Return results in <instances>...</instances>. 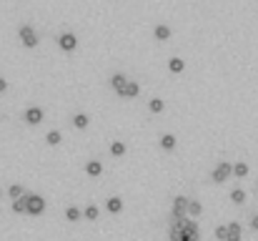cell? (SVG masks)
<instances>
[{
	"label": "cell",
	"mask_w": 258,
	"mask_h": 241,
	"mask_svg": "<svg viewBox=\"0 0 258 241\" xmlns=\"http://www.w3.org/2000/svg\"><path fill=\"white\" fill-rule=\"evenodd\" d=\"M168 236H170V241H200V231H198V223L193 218L170 221Z\"/></svg>",
	"instance_id": "cell-1"
},
{
	"label": "cell",
	"mask_w": 258,
	"mask_h": 241,
	"mask_svg": "<svg viewBox=\"0 0 258 241\" xmlns=\"http://www.w3.org/2000/svg\"><path fill=\"white\" fill-rule=\"evenodd\" d=\"M188 203H190V198H186V196H176V198H173V208H170V221L188 218Z\"/></svg>",
	"instance_id": "cell-2"
},
{
	"label": "cell",
	"mask_w": 258,
	"mask_h": 241,
	"mask_svg": "<svg viewBox=\"0 0 258 241\" xmlns=\"http://www.w3.org/2000/svg\"><path fill=\"white\" fill-rule=\"evenodd\" d=\"M230 176H233V166H230L228 161H220V163L213 168V183H226Z\"/></svg>",
	"instance_id": "cell-3"
},
{
	"label": "cell",
	"mask_w": 258,
	"mask_h": 241,
	"mask_svg": "<svg viewBox=\"0 0 258 241\" xmlns=\"http://www.w3.org/2000/svg\"><path fill=\"white\" fill-rule=\"evenodd\" d=\"M26 198H28V213H30V216H40V213L46 211V198H43V196L28 193Z\"/></svg>",
	"instance_id": "cell-4"
},
{
	"label": "cell",
	"mask_w": 258,
	"mask_h": 241,
	"mask_svg": "<svg viewBox=\"0 0 258 241\" xmlns=\"http://www.w3.org/2000/svg\"><path fill=\"white\" fill-rule=\"evenodd\" d=\"M20 43L26 46V48H36L38 46V36H36V31H33V26H20Z\"/></svg>",
	"instance_id": "cell-5"
},
{
	"label": "cell",
	"mask_w": 258,
	"mask_h": 241,
	"mask_svg": "<svg viewBox=\"0 0 258 241\" xmlns=\"http://www.w3.org/2000/svg\"><path fill=\"white\" fill-rule=\"evenodd\" d=\"M58 46H60L66 53H70V51L78 48V38H76L73 33H60V36H58Z\"/></svg>",
	"instance_id": "cell-6"
},
{
	"label": "cell",
	"mask_w": 258,
	"mask_h": 241,
	"mask_svg": "<svg viewBox=\"0 0 258 241\" xmlns=\"http://www.w3.org/2000/svg\"><path fill=\"white\" fill-rule=\"evenodd\" d=\"M40 121H43V108L33 106V108H28V111H26V123H30V126H38Z\"/></svg>",
	"instance_id": "cell-7"
},
{
	"label": "cell",
	"mask_w": 258,
	"mask_h": 241,
	"mask_svg": "<svg viewBox=\"0 0 258 241\" xmlns=\"http://www.w3.org/2000/svg\"><path fill=\"white\" fill-rule=\"evenodd\" d=\"M138 93H140V86H138L136 81H128V83H126V88H123L118 96H120V98H136Z\"/></svg>",
	"instance_id": "cell-8"
},
{
	"label": "cell",
	"mask_w": 258,
	"mask_h": 241,
	"mask_svg": "<svg viewBox=\"0 0 258 241\" xmlns=\"http://www.w3.org/2000/svg\"><path fill=\"white\" fill-rule=\"evenodd\" d=\"M240 236H243V228H240V223L230 221V223H228V238H226V241H240Z\"/></svg>",
	"instance_id": "cell-9"
},
{
	"label": "cell",
	"mask_w": 258,
	"mask_h": 241,
	"mask_svg": "<svg viewBox=\"0 0 258 241\" xmlns=\"http://www.w3.org/2000/svg\"><path fill=\"white\" fill-rule=\"evenodd\" d=\"M126 83H128V78H126L123 73H116V76L110 78V86H113V91H116V93H120V91L126 88Z\"/></svg>",
	"instance_id": "cell-10"
},
{
	"label": "cell",
	"mask_w": 258,
	"mask_h": 241,
	"mask_svg": "<svg viewBox=\"0 0 258 241\" xmlns=\"http://www.w3.org/2000/svg\"><path fill=\"white\" fill-rule=\"evenodd\" d=\"M86 173H88V176H100V173H103L100 161H88V163H86Z\"/></svg>",
	"instance_id": "cell-11"
},
{
	"label": "cell",
	"mask_w": 258,
	"mask_h": 241,
	"mask_svg": "<svg viewBox=\"0 0 258 241\" xmlns=\"http://www.w3.org/2000/svg\"><path fill=\"white\" fill-rule=\"evenodd\" d=\"M106 208H108L110 213H120V211H123V201H120L118 196H113V198H108V203H106Z\"/></svg>",
	"instance_id": "cell-12"
},
{
	"label": "cell",
	"mask_w": 258,
	"mask_h": 241,
	"mask_svg": "<svg viewBox=\"0 0 258 241\" xmlns=\"http://www.w3.org/2000/svg\"><path fill=\"white\" fill-rule=\"evenodd\" d=\"M153 36H156V41H168L170 38V28L168 26H156Z\"/></svg>",
	"instance_id": "cell-13"
},
{
	"label": "cell",
	"mask_w": 258,
	"mask_h": 241,
	"mask_svg": "<svg viewBox=\"0 0 258 241\" xmlns=\"http://www.w3.org/2000/svg\"><path fill=\"white\" fill-rule=\"evenodd\" d=\"M26 196H28V193H26ZM26 196L13 201V211H16V213H28V198H26Z\"/></svg>",
	"instance_id": "cell-14"
},
{
	"label": "cell",
	"mask_w": 258,
	"mask_h": 241,
	"mask_svg": "<svg viewBox=\"0 0 258 241\" xmlns=\"http://www.w3.org/2000/svg\"><path fill=\"white\" fill-rule=\"evenodd\" d=\"M183 68H186V63H183L180 58H170V61H168V71H170V73H183Z\"/></svg>",
	"instance_id": "cell-15"
},
{
	"label": "cell",
	"mask_w": 258,
	"mask_h": 241,
	"mask_svg": "<svg viewBox=\"0 0 258 241\" xmlns=\"http://www.w3.org/2000/svg\"><path fill=\"white\" fill-rule=\"evenodd\" d=\"M160 148H166V151H173V148H176V136L166 133V136L160 138Z\"/></svg>",
	"instance_id": "cell-16"
},
{
	"label": "cell",
	"mask_w": 258,
	"mask_h": 241,
	"mask_svg": "<svg viewBox=\"0 0 258 241\" xmlns=\"http://www.w3.org/2000/svg\"><path fill=\"white\" fill-rule=\"evenodd\" d=\"M88 123H90V121H88L86 113H78V116L73 118V126H76V128H88Z\"/></svg>",
	"instance_id": "cell-17"
},
{
	"label": "cell",
	"mask_w": 258,
	"mask_h": 241,
	"mask_svg": "<svg viewBox=\"0 0 258 241\" xmlns=\"http://www.w3.org/2000/svg\"><path fill=\"white\" fill-rule=\"evenodd\" d=\"M248 173V163H243V161H238L236 166H233V176H238V178H243Z\"/></svg>",
	"instance_id": "cell-18"
},
{
	"label": "cell",
	"mask_w": 258,
	"mask_h": 241,
	"mask_svg": "<svg viewBox=\"0 0 258 241\" xmlns=\"http://www.w3.org/2000/svg\"><path fill=\"white\" fill-rule=\"evenodd\" d=\"M230 201H233V203H243V201H246V191H243V188H233V191H230Z\"/></svg>",
	"instance_id": "cell-19"
},
{
	"label": "cell",
	"mask_w": 258,
	"mask_h": 241,
	"mask_svg": "<svg viewBox=\"0 0 258 241\" xmlns=\"http://www.w3.org/2000/svg\"><path fill=\"white\" fill-rule=\"evenodd\" d=\"M80 216H83V211H80V208H76V206L66 208V218H68V221H78Z\"/></svg>",
	"instance_id": "cell-20"
},
{
	"label": "cell",
	"mask_w": 258,
	"mask_h": 241,
	"mask_svg": "<svg viewBox=\"0 0 258 241\" xmlns=\"http://www.w3.org/2000/svg\"><path fill=\"white\" fill-rule=\"evenodd\" d=\"M110 153H113V156H123V153H126V143H123V141L110 143Z\"/></svg>",
	"instance_id": "cell-21"
},
{
	"label": "cell",
	"mask_w": 258,
	"mask_h": 241,
	"mask_svg": "<svg viewBox=\"0 0 258 241\" xmlns=\"http://www.w3.org/2000/svg\"><path fill=\"white\" fill-rule=\"evenodd\" d=\"M98 213H100V211H98V206H86V211H83V216H86L88 221H96V218H98Z\"/></svg>",
	"instance_id": "cell-22"
},
{
	"label": "cell",
	"mask_w": 258,
	"mask_h": 241,
	"mask_svg": "<svg viewBox=\"0 0 258 241\" xmlns=\"http://www.w3.org/2000/svg\"><path fill=\"white\" fill-rule=\"evenodd\" d=\"M148 108H150V113H160L166 106H163V101H160V98H153V101L148 103Z\"/></svg>",
	"instance_id": "cell-23"
},
{
	"label": "cell",
	"mask_w": 258,
	"mask_h": 241,
	"mask_svg": "<svg viewBox=\"0 0 258 241\" xmlns=\"http://www.w3.org/2000/svg\"><path fill=\"white\" fill-rule=\"evenodd\" d=\"M46 141H48V146H58L63 138H60V133H58V131H50V133L46 136Z\"/></svg>",
	"instance_id": "cell-24"
},
{
	"label": "cell",
	"mask_w": 258,
	"mask_h": 241,
	"mask_svg": "<svg viewBox=\"0 0 258 241\" xmlns=\"http://www.w3.org/2000/svg\"><path fill=\"white\" fill-rule=\"evenodd\" d=\"M8 193H10L13 198H23V196H26V191H23V186H18V183H13V186L8 188Z\"/></svg>",
	"instance_id": "cell-25"
},
{
	"label": "cell",
	"mask_w": 258,
	"mask_h": 241,
	"mask_svg": "<svg viewBox=\"0 0 258 241\" xmlns=\"http://www.w3.org/2000/svg\"><path fill=\"white\" fill-rule=\"evenodd\" d=\"M200 211H203V206H200L198 201H190V203H188V216H200Z\"/></svg>",
	"instance_id": "cell-26"
},
{
	"label": "cell",
	"mask_w": 258,
	"mask_h": 241,
	"mask_svg": "<svg viewBox=\"0 0 258 241\" xmlns=\"http://www.w3.org/2000/svg\"><path fill=\"white\" fill-rule=\"evenodd\" d=\"M216 238H218V241H226V238H228V226H218V228H216Z\"/></svg>",
	"instance_id": "cell-27"
},
{
	"label": "cell",
	"mask_w": 258,
	"mask_h": 241,
	"mask_svg": "<svg viewBox=\"0 0 258 241\" xmlns=\"http://www.w3.org/2000/svg\"><path fill=\"white\" fill-rule=\"evenodd\" d=\"M6 91H8V81L0 78V93H6Z\"/></svg>",
	"instance_id": "cell-28"
},
{
	"label": "cell",
	"mask_w": 258,
	"mask_h": 241,
	"mask_svg": "<svg viewBox=\"0 0 258 241\" xmlns=\"http://www.w3.org/2000/svg\"><path fill=\"white\" fill-rule=\"evenodd\" d=\"M250 228H256V231H258V213L250 218Z\"/></svg>",
	"instance_id": "cell-29"
}]
</instances>
